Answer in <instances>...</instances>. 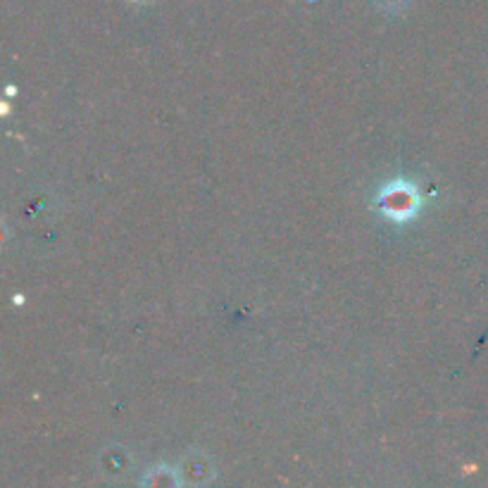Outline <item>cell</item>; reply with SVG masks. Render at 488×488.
Masks as SVG:
<instances>
[{
    "mask_svg": "<svg viewBox=\"0 0 488 488\" xmlns=\"http://www.w3.org/2000/svg\"><path fill=\"white\" fill-rule=\"evenodd\" d=\"M422 201H419L417 189L407 182H390L377 195V208L384 212L386 217L403 222L415 217Z\"/></svg>",
    "mask_w": 488,
    "mask_h": 488,
    "instance_id": "6da1fadb",
    "label": "cell"
},
{
    "mask_svg": "<svg viewBox=\"0 0 488 488\" xmlns=\"http://www.w3.org/2000/svg\"><path fill=\"white\" fill-rule=\"evenodd\" d=\"M179 475H182L184 484L201 486V484H208L215 476V467H212V460L208 455L201 453V450H191L189 455H184L182 465H179Z\"/></svg>",
    "mask_w": 488,
    "mask_h": 488,
    "instance_id": "7a4b0ae2",
    "label": "cell"
},
{
    "mask_svg": "<svg viewBox=\"0 0 488 488\" xmlns=\"http://www.w3.org/2000/svg\"><path fill=\"white\" fill-rule=\"evenodd\" d=\"M143 484H146V486L169 488V486H179V484L184 482H182V475H179V469L155 467V469H148V475L143 476Z\"/></svg>",
    "mask_w": 488,
    "mask_h": 488,
    "instance_id": "3957f363",
    "label": "cell"
},
{
    "mask_svg": "<svg viewBox=\"0 0 488 488\" xmlns=\"http://www.w3.org/2000/svg\"><path fill=\"white\" fill-rule=\"evenodd\" d=\"M377 3L379 10H384V13H398V10H403L407 5V0H374Z\"/></svg>",
    "mask_w": 488,
    "mask_h": 488,
    "instance_id": "277c9868",
    "label": "cell"
},
{
    "mask_svg": "<svg viewBox=\"0 0 488 488\" xmlns=\"http://www.w3.org/2000/svg\"><path fill=\"white\" fill-rule=\"evenodd\" d=\"M132 3H150V0H132Z\"/></svg>",
    "mask_w": 488,
    "mask_h": 488,
    "instance_id": "5b68a950",
    "label": "cell"
}]
</instances>
